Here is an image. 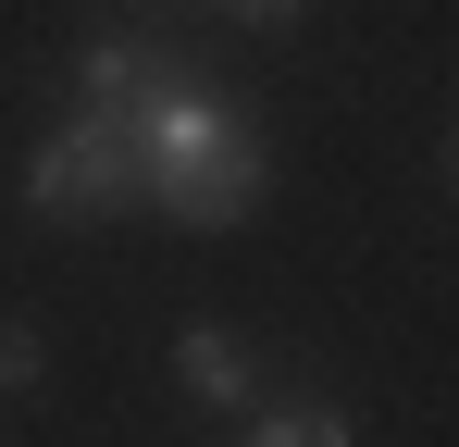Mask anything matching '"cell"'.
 <instances>
[{
	"instance_id": "6da1fadb",
	"label": "cell",
	"mask_w": 459,
	"mask_h": 447,
	"mask_svg": "<svg viewBox=\"0 0 459 447\" xmlns=\"http://www.w3.org/2000/svg\"><path fill=\"white\" fill-rule=\"evenodd\" d=\"M25 212H38V224L137 212V149H125V112L75 100V125H50V137H38V162H25Z\"/></svg>"
},
{
	"instance_id": "7a4b0ae2",
	"label": "cell",
	"mask_w": 459,
	"mask_h": 447,
	"mask_svg": "<svg viewBox=\"0 0 459 447\" xmlns=\"http://www.w3.org/2000/svg\"><path fill=\"white\" fill-rule=\"evenodd\" d=\"M261 199H273V162H261V137H248V125H236V137H212L199 162H174V174L150 187V212L186 224V236H224V224H248Z\"/></svg>"
},
{
	"instance_id": "3957f363",
	"label": "cell",
	"mask_w": 459,
	"mask_h": 447,
	"mask_svg": "<svg viewBox=\"0 0 459 447\" xmlns=\"http://www.w3.org/2000/svg\"><path fill=\"white\" fill-rule=\"evenodd\" d=\"M174 372H186L199 410H248V398H261V361H248L236 323H186V336H174Z\"/></svg>"
},
{
	"instance_id": "277c9868",
	"label": "cell",
	"mask_w": 459,
	"mask_h": 447,
	"mask_svg": "<svg viewBox=\"0 0 459 447\" xmlns=\"http://www.w3.org/2000/svg\"><path fill=\"white\" fill-rule=\"evenodd\" d=\"M161 74H186V63H174V50H150V38H87V50H75V100L125 112V100H150Z\"/></svg>"
},
{
	"instance_id": "5b68a950",
	"label": "cell",
	"mask_w": 459,
	"mask_h": 447,
	"mask_svg": "<svg viewBox=\"0 0 459 447\" xmlns=\"http://www.w3.org/2000/svg\"><path fill=\"white\" fill-rule=\"evenodd\" d=\"M236 447H360V423L335 398H248L236 410Z\"/></svg>"
},
{
	"instance_id": "8992f818",
	"label": "cell",
	"mask_w": 459,
	"mask_h": 447,
	"mask_svg": "<svg viewBox=\"0 0 459 447\" xmlns=\"http://www.w3.org/2000/svg\"><path fill=\"white\" fill-rule=\"evenodd\" d=\"M38 361H50V348H38V323H13V311H0V398H25Z\"/></svg>"
},
{
	"instance_id": "52a82bcc",
	"label": "cell",
	"mask_w": 459,
	"mask_h": 447,
	"mask_svg": "<svg viewBox=\"0 0 459 447\" xmlns=\"http://www.w3.org/2000/svg\"><path fill=\"white\" fill-rule=\"evenodd\" d=\"M224 13H236V25H261V38H286V25H299L310 0H224Z\"/></svg>"
},
{
	"instance_id": "ba28073f",
	"label": "cell",
	"mask_w": 459,
	"mask_h": 447,
	"mask_svg": "<svg viewBox=\"0 0 459 447\" xmlns=\"http://www.w3.org/2000/svg\"><path fill=\"white\" fill-rule=\"evenodd\" d=\"M447 174H459V137H447Z\"/></svg>"
}]
</instances>
